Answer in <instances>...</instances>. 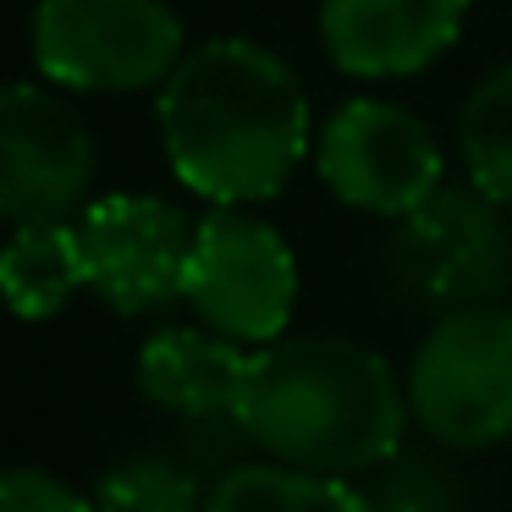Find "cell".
<instances>
[{
    "label": "cell",
    "mask_w": 512,
    "mask_h": 512,
    "mask_svg": "<svg viewBox=\"0 0 512 512\" xmlns=\"http://www.w3.org/2000/svg\"><path fill=\"white\" fill-rule=\"evenodd\" d=\"M391 270L413 303L435 309L441 320L468 309H496V292L512 281V226L496 199L479 188H441L402 215L391 237Z\"/></svg>",
    "instance_id": "3957f363"
},
{
    "label": "cell",
    "mask_w": 512,
    "mask_h": 512,
    "mask_svg": "<svg viewBox=\"0 0 512 512\" xmlns=\"http://www.w3.org/2000/svg\"><path fill=\"white\" fill-rule=\"evenodd\" d=\"M160 138L182 188L237 210L281 193L309 144V100L276 50L254 39H204L160 89Z\"/></svg>",
    "instance_id": "6da1fadb"
},
{
    "label": "cell",
    "mask_w": 512,
    "mask_h": 512,
    "mask_svg": "<svg viewBox=\"0 0 512 512\" xmlns=\"http://www.w3.org/2000/svg\"><path fill=\"white\" fill-rule=\"evenodd\" d=\"M89 287L122 314H149L182 298L199 221L155 193H105L78 215Z\"/></svg>",
    "instance_id": "9c48e42d"
},
{
    "label": "cell",
    "mask_w": 512,
    "mask_h": 512,
    "mask_svg": "<svg viewBox=\"0 0 512 512\" xmlns=\"http://www.w3.org/2000/svg\"><path fill=\"white\" fill-rule=\"evenodd\" d=\"M248 380H254V353L199 325H166L138 347L144 397L188 419H237Z\"/></svg>",
    "instance_id": "8fae6325"
},
{
    "label": "cell",
    "mask_w": 512,
    "mask_h": 512,
    "mask_svg": "<svg viewBox=\"0 0 512 512\" xmlns=\"http://www.w3.org/2000/svg\"><path fill=\"white\" fill-rule=\"evenodd\" d=\"M89 182L94 133L83 111L45 83H12L0 100V210L6 221H67L83 204Z\"/></svg>",
    "instance_id": "ba28073f"
},
{
    "label": "cell",
    "mask_w": 512,
    "mask_h": 512,
    "mask_svg": "<svg viewBox=\"0 0 512 512\" xmlns=\"http://www.w3.org/2000/svg\"><path fill=\"white\" fill-rule=\"evenodd\" d=\"M314 166L353 210L413 215L441 188V144L413 111L391 100H347L314 144Z\"/></svg>",
    "instance_id": "52a82bcc"
},
{
    "label": "cell",
    "mask_w": 512,
    "mask_h": 512,
    "mask_svg": "<svg viewBox=\"0 0 512 512\" xmlns=\"http://www.w3.org/2000/svg\"><path fill=\"white\" fill-rule=\"evenodd\" d=\"M34 61L67 89H144L182 67V17L171 0H39Z\"/></svg>",
    "instance_id": "277c9868"
},
{
    "label": "cell",
    "mask_w": 512,
    "mask_h": 512,
    "mask_svg": "<svg viewBox=\"0 0 512 512\" xmlns=\"http://www.w3.org/2000/svg\"><path fill=\"white\" fill-rule=\"evenodd\" d=\"M457 138H463V160H468L474 188L507 210L512 204V61H501L496 72H485L474 83L463 122H457Z\"/></svg>",
    "instance_id": "5bb4252c"
},
{
    "label": "cell",
    "mask_w": 512,
    "mask_h": 512,
    "mask_svg": "<svg viewBox=\"0 0 512 512\" xmlns=\"http://www.w3.org/2000/svg\"><path fill=\"white\" fill-rule=\"evenodd\" d=\"M0 512H100L89 496H78L72 485H61L45 468H6L0 479Z\"/></svg>",
    "instance_id": "2e32d148"
},
{
    "label": "cell",
    "mask_w": 512,
    "mask_h": 512,
    "mask_svg": "<svg viewBox=\"0 0 512 512\" xmlns=\"http://www.w3.org/2000/svg\"><path fill=\"white\" fill-rule=\"evenodd\" d=\"M0 281H6V298H12V309L23 314V320L56 314L78 287H89L78 221L12 226L6 254H0Z\"/></svg>",
    "instance_id": "7c38bea8"
},
{
    "label": "cell",
    "mask_w": 512,
    "mask_h": 512,
    "mask_svg": "<svg viewBox=\"0 0 512 512\" xmlns=\"http://www.w3.org/2000/svg\"><path fill=\"white\" fill-rule=\"evenodd\" d=\"M210 512H375L347 479L298 474L281 463H237L215 479Z\"/></svg>",
    "instance_id": "4fadbf2b"
},
{
    "label": "cell",
    "mask_w": 512,
    "mask_h": 512,
    "mask_svg": "<svg viewBox=\"0 0 512 512\" xmlns=\"http://www.w3.org/2000/svg\"><path fill=\"white\" fill-rule=\"evenodd\" d=\"M468 0H320V39L353 78H402L463 28Z\"/></svg>",
    "instance_id": "30bf717a"
},
{
    "label": "cell",
    "mask_w": 512,
    "mask_h": 512,
    "mask_svg": "<svg viewBox=\"0 0 512 512\" xmlns=\"http://www.w3.org/2000/svg\"><path fill=\"white\" fill-rule=\"evenodd\" d=\"M182 298L215 336L237 347L281 342L298 303V259L270 221L243 210H210L193 237Z\"/></svg>",
    "instance_id": "5b68a950"
},
{
    "label": "cell",
    "mask_w": 512,
    "mask_h": 512,
    "mask_svg": "<svg viewBox=\"0 0 512 512\" xmlns=\"http://www.w3.org/2000/svg\"><path fill=\"white\" fill-rule=\"evenodd\" d=\"M94 507L100 512H210V496H199V485H193V474L182 463L138 452L100 474Z\"/></svg>",
    "instance_id": "9a60e30c"
},
{
    "label": "cell",
    "mask_w": 512,
    "mask_h": 512,
    "mask_svg": "<svg viewBox=\"0 0 512 512\" xmlns=\"http://www.w3.org/2000/svg\"><path fill=\"white\" fill-rule=\"evenodd\" d=\"M408 408L446 446L512 435V309H468L419 342Z\"/></svg>",
    "instance_id": "8992f818"
},
{
    "label": "cell",
    "mask_w": 512,
    "mask_h": 512,
    "mask_svg": "<svg viewBox=\"0 0 512 512\" xmlns=\"http://www.w3.org/2000/svg\"><path fill=\"white\" fill-rule=\"evenodd\" d=\"M369 507L375 512H452V501H446L441 479H435L430 468H397V474H386V485L369 496Z\"/></svg>",
    "instance_id": "e0dca14e"
},
{
    "label": "cell",
    "mask_w": 512,
    "mask_h": 512,
    "mask_svg": "<svg viewBox=\"0 0 512 512\" xmlns=\"http://www.w3.org/2000/svg\"><path fill=\"white\" fill-rule=\"evenodd\" d=\"M408 397L397 369L347 336H281L254 353L237 424L281 468L347 479L397 457Z\"/></svg>",
    "instance_id": "7a4b0ae2"
}]
</instances>
